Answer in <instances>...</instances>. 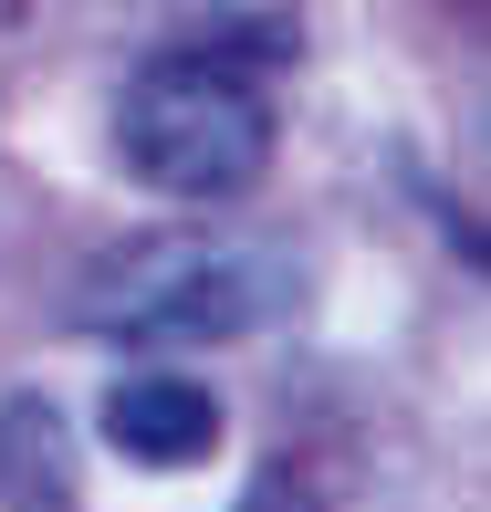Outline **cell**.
<instances>
[{"label":"cell","instance_id":"7a4b0ae2","mask_svg":"<svg viewBox=\"0 0 491 512\" xmlns=\"http://www.w3.org/2000/svg\"><path fill=\"white\" fill-rule=\"evenodd\" d=\"M115 157L168 199H241L272 168V95L251 63L220 42H178V53L136 63L115 95Z\"/></svg>","mask_w":491,"mask_h":512},{"label":"cell","instance_id":"6da1fadb","mask_svg":"<svg viewBox=\"0 0 491 512\" xmlns=\"http://www.w3.org/2000/svg\"><path fill=\"white\" fill-rule=\"evenodd\" d=\"M303 272L272 241H230V230H147L115 241L105 262H84V283L63 293V324L105 345H241L262 324H283Z\"/></svg>","mask_w":491,"mask_h":512},{"label":"cell","instance_id":"3957f363","mask_svg":"<svg viewBox=\"0 0 491 512\" xmlns=\"http://www.w3.org/2000/svg\"><path fill=\"white\" fill-rule=\"evenodd\" d=\"M220 429H230L220 398L199 377H178V366H147V377L105 387V450L136 460V471H199L220 450Z\"/></svg>","mask_w":491,"mask_h":512},{"label":"cell","instance_id":"5b68a950","mask_svg":"<svg viewBox=\"0 0 491 512\" xmlns=\"http://www.w3.org/2000/svg\"><path fill=\"white\" fill-rule=\"evenodd\" d=\"M21 21H32V0H0V32H21Z\"/></svg>","mask_w":491,"mask_h":512},{"label":"cell","instance_id":"277c9868","mask_svg":"<svg viewBox=\"0 0 491 512\" xmlns=\"http://www.w3.org/2000/svg\"><path fill=\"white\" fill-rule=\"evenodd\" d=\"M0 512H74V439L42 387L0 398Z\"/></svg>","mask_w":491,"mask_h":512}]
</instances>
